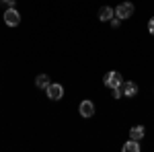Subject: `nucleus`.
I'll list each match as a JSON object with an SVG mask.
<instances>
[{
	"instance_id": "1",
	"label": "nucleus",
	"mask_w": 154,
	"mask_h": 152,
	"mask_svg": "<svg viewBox=\"0 0 154 152\" xmlns=\"http://www.w3.org/2000/svg\"><path fill=\"white\" fill-rule=\"evenodd\" d=\"M4 23L8 25V27H17V25L21 23V14H19V11L17 8H6L4 11Z\"/></svg>"
},
{
	"instance_id": "2",
	"label": "nucleus",
	"mask_w": 154,
	"mask_h": 152,
	"mask_svg": "<svg viewBox=\"0 0 154 152\" xmlns=\"http://www.w3.org/2000/svg\"><path fill=\"white\" fill-rule=\"evenodd\" d=\"M103 82H105L109 88H119V86H121V74H119V72H115V70L107 72L105 78H103Z\"/></svg>"
},
{
	"instance_id": "6",
	"label": "nucleus",
	"mask_w": 154,
	"mask_h": 152,
	"mask_svg": "<svg viewBox=\"0 0 154 152\" xmlns=\"http://www.w3.org/2000/svg\"><path fill=\"white\" fill-rule=\"evenodd\" d=\"M80 115L86 117V119L95 115V105H93V101H82V103H80Z\"/></svg>"
},
{
	"instance_id": "14",
	"label": "nucleus",
	"mask_w": 154,
	"mask_h": 152,
	"mask_svg": "<svg viewBox=\"0 0 154 152\" xmlns=\"http://www.w3.org/2000/svg\"><path fill=\"white\" fill-rule=\"evenodd\" d=\"M148 29H150V33H152V35H154V17H152V19H150V23H148Z\"/></svg>"
},
{
	"instance_id": "11",
	"label": "nucleus",
	"mask_w": 154,
	"mask_h": 152,
	"mask_svg": "<svg viewBox=\"0 0 154 152\" xmlns=\"http://www.w3.org/2000/svg\"><path fill=\"white\" fill-rule=\"evenodd\" d=\"M0 6H8L11 8V6H14V2L12 0H0Z\"/></svg>"
},
{
	"instance_id": "10",
	"label": "nucleus",
	"mask_w": 154,
	"mask_h": 152,
	"mask_svg": "<svg viewBox=\"0 0 154 152\" xmlns=\"http://www.w3.org/2000/svg\"><path fill=\"white\" fill-rule=\"evenodd\" d=\"M123 152H140V142L130 138V142L123 144Z\"/></svg>"
},
{
	"instance_id": "7",
	"label": "nucleus",
	"mask_w": 154,
	"mask_h": 152,
	"mask_svg": "<svg viewBox=\"0 0 154 152\" xmlns=\"http://www.w3.org/2000/svg\"><path fill=\"white\" fill-rule=\"evenodd\" d=\"M113 14H115V12H113L111 6H101V11H99V19H101L103 23H107V21L113 19Z\"/></svg>"
},
{
	"instance_id": "3",
	"label": "nucleus",
	"mask_w": 154,
	"mask_h": 152,
	"mask_svg": "<svg viewBox=\"0 0 154 152\" xmlns=\"http://www.w3.org/2000/svg\"><path fill=\"white\" fill-rule=\"evenodd\" d=\"M131 14H134V4L131 2H121L117 8H115V17H119L121 21L123 19H130Z\"/></svg>"
},
{
	"instance_id": "4",
	"label": "nucleus",
	"mask_w": 154,
	"mask_h": 152,
	"mask_svg": "<svg viewBox=\"0 0 154 152\" xmlns=\"http://www.w3.org/2000/svg\"><path fill=\"white\" fill-rule=\"evenodd\" d=\"M48 97L51 99V101H58V99H62L64 97V86L62 84H49L48 86Z\"/></svg>"
},
{
	"instance_id": "12",
	"label": "nucleus",
	"mask_w": 154,
	"mask_h": 152,
	"mask_svg": "<svg viewBox=\"0 0 154 152\" xmlns=\"http://www.w3.org/2000/svg\"><path fill=\"white\" fill-rule=\"evenodd\" d=\"M109 23L113 25V27H119V23H121V19H119V17H113V19L109 21Z\"/></svg>"
},
{
	"instance_id": "13",
	"label": "nucleus",
	"mask_w": 154,
	"mask_h": 152,
	"mask_svg": "<svg viewBox=\"0 0 154 152\" xmlns=\"http://www.w3.org/2000/svg\"><path fill=\"white\" fill-rule=\"evenodd\" d=\"M119 88H121V86H119ZM119 88H113V99H119V97H121V91H119Z\"/></svg>"
},
{
	"instance_id": "5",
	"label": "nucleus",
	"mask_w": 154,
	"mask_h": 152,
	"mask_svg": "<svg viewBox=\"0 0 154 152\" xmlns=\"http://www.w3.org/2000/svg\"><path fill=\"white\" fill-rule=\"evenodd\" d=\"M138 93V84L136 82H121V95H125V97H134V95Z\"/></svg>"
},
{
	"instance_id": "9",
	"label": "nucleus",
	"mask_w": 154,
	"mask_h": 152,
	"mask_svg": "<svg viewBox=\"0 0 154 152\" xmlns=\"http://www.w3.org/2000/svg\"><path fill=\"white\" fill-rule=\"evenodd\" d=\"M49 84H51V82H49V78L45 76V74H39V76L35 78V86H37V88H43V91H48Z\"/></svg>"
},
{
	"instance_id": "8",
	"label": "nucleus",
	"mask_w": 154,
	"mask_h": 152,
	"mask_svg": "<svg viewBox=\"0 0 154 152\" xmlns=\"http://www.w3.org/2000/svg\"><path fill=\"white\" fill-rule=\"evenodd\" d=\"M144 134H146V129H144L142 126H136V128L130 129V138H131V140H138V142H140L144 138Z\"/></svg>"
}]
</instances>
